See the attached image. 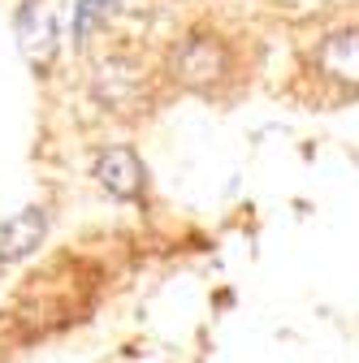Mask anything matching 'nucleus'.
I'll list each match as a JSON object with an SVG mask.
<instances>
[{
    "label": "nucleus",
    "mask_w": 359,
    "mask_h": 363,
    "mask_svg": "<svg viewBox=\"0 0 359 363\" xmlns=\"http://www.w3.org/2000/svg\"><path fill=\"white\" fill-rule=\"evenodd\" d=\"M43 230H48V216H43L39 208H26V212L9 216L5 225H0V264H18V259H26V255L39 247Z\"/></svg>",
    "instance_id": "20e7f679"
},
{
    "label": "nucleus",
    "mask_w": 359,
    "mask_h": 363,
    "mask_svg": "<svg viewBox=\"0 0 359 363\" xmlns=\"http://www.w3.org/2000/svg\"><path fill=\"white\" fill-rule=\"evenodd\" d=\"M96 177H100V186L117 199H134L143 191V160L134 156L130 147H109L100 160H96Z\"/></svg>",
    "instance_id": "7ed1b4c3"
},
{
    "label": "nucleus",
    "mask_w": 359,
    "mask_h": 363,
    "mask_svg": "<svg viewBox=\"0 0 359 363\" xmlns=\"http://www.w3.org/2000/svg\"><path fill=\"white\" fill-rule=\"evenodd\" d=\"M113 9H117V0H78V5H74V39L82 43L100 22L113 18Z\"/></svg>",
    "instance_id": "0eeeda50"
},
{
    "label": "nucleus",
    "mask_w": 359,
    "mask_h": 363,
    "mask_svg": "<svg viewBox=\"0 0 359 363\" xmlns=\"http://www.w3.org/2000/svg\"><path fill=\"white\" fill-rule=\"evenodd\" d=\"M57 39H61V30H57V9L31 0V5L18 13V43H22L26 61L48 65V61L57 57Z\"/></svg>",
    "instance_id": "f03ea898"
},
{
    "label": "nucleus",
    "mask_w": 359,
    "mask_h": 363,
    "mask_svg": "<svg viewBox=\"0 0 359 363\" xmlns=\"http://www.w3.org/2000/svg\"><path fill=\"white\" fill-rule=\"evenodd\" d=\"M321 69L338 82H350L359 86V30H338L321 43V52H316Z\"/></svg>",
    "instance_id": "423d86ee"
},
{
    "label": "nucleus",
    "mask_w": 359,
    "mask_h": 363,
    "mask_svg": "<svg viewBox=\"0 0 359 363\" xmlns=\"http://www.w3.org/2000/svg\"><path fill=\"white\" fill-rule=\"evenodd\" d=\"M96 96L109 104V108H134L143 96V74L134 69L130 61H109L100 65V78H96Z\"/></svg>",
    "instance_id": "39448f33"
},
{
    "label": "nucleus",
    "mask_w": 359,
    "mask_h": 363,
    "mask_svg": "<svg viewBox=\"0 0 359 363\" xmlns=\"http://www.w3.org/2000/svg\"><path fill=\"white\" fill-rule=\"evenodd\" d=\"M169 69L182 86L204 91V86H212V82H221L230 74V52H226V43L212 39V35H191V39H182L173 48Z\"/></svg>",
    "instance_id": "f257e3e1"
}]
</instances>
